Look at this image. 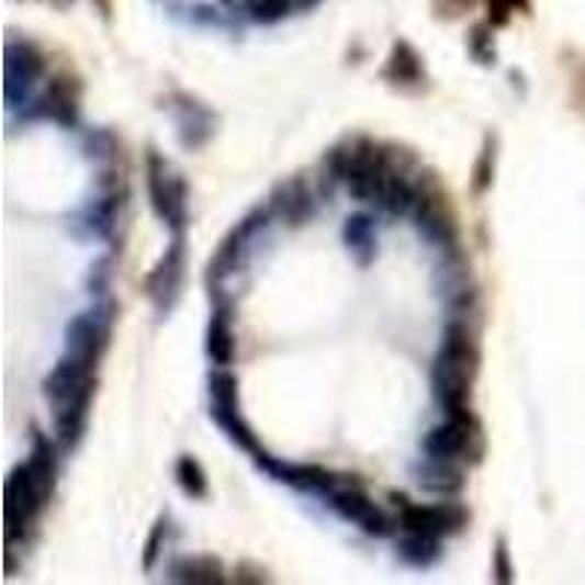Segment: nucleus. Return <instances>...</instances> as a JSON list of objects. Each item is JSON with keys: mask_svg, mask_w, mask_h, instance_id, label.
I'll return each instance as SVG.
<instances>
[{"mask_svg": "<svg viewBox=\"0 0 585 585\" xmlns=\"http://www.w3.org/2000/svg\"><path fill=\"white\" fill-rule=\"evenodd\" d=\"M474 7H477V0H430V12L437 21H460Z\"/></svg>", "mask_w": 585, "mask_h": 585, "instance_id": "obj_32", "label": "nucleus"}, {"mask_svg": "<svg viewBox=\"0 0 585 585\" xmlns=\"http://www.w3.org/2000/svg\"><path fill=\"white\" fill-rule=\"evenodd\" d=\"M91 3H94L100 15L112 18V0H91Z\"/></svg>", "mask_w": 585, "mask_h": 585, "instance_id": "obj_36", "label": "nucleus"}, {"mask_svg": "<svg viewBox=\"0 0 585 585\" xmlns=\"http://www.w3.org/2000/svg\"><path fill=\"white\" fill-rule=\"evenodd\" d=\"M416 184H419V202H416L413 220H416L419 235L428 237L430 244L457 249V244H460V223H457L451 196L439 184L437 173H425Z\"/></svg>", "mask_w": 585, "mask_h": 585, "instance_id": "obj_7", "label": "nucleus"}, {"mask_svg": "<svg viewBox=\"0 0 585 585\" xmlns=\"http://www.w3.org/2000/svg\"><path fill=\"white\" fill-rule=\"evenodd\" d=\"M167 533H170V521H167V518H158L156 525H153V530H149L147 542H144V551H140V569L144 571L156 569L158 556H161V551H165L167 544Z\"/></svg>", "mask_w": 585, "mask_h": 585, "instance_id": "obj_30", "label": "nucleus"}, {"mask_svg": "<svg viewBox=\"0 0 585 585\" xmlns=\"http://www.w3.org/2000/svg\"><path fill=\"white\" fill-rule=\"evenodd\" d=\"M477 369L469 363H460L454 358L439 355L430 367V393L437 398L446 416H465L472 413V384Z\"/></svg>", "mask_w": 585, "mask_h": 585, "instance_id": "obj_10", "label": "nucleus"}, {"mask_svg": "<svg viewBox=\"0 0 585 585\" xmlns=\"http://www.w3.org/2000/svg\"><path fill=\"white\" fill-rule=\"evenodd\" d=\"M342 240L349 246L351 258L360 263V267H369V263L378 258V232H375V217L372 214H351L342 226Z\"/></svg>", "mask_w": 585, "mask_h": 585, "instance_id": "obj_19", "label": "nucleus"}, {"mask_svg": "<svg viewBox=\"0 0 585 585\" xmlns=\"http://www.w3.org/2000/svg\"><path fill=\"white\" fill-rule=\"evenodd\" d=\"M114 316H117V307L112 302H103L86 314L74 316L68 323V331H65V355L86 360L91 367H100V360L112 342Z\"/></svg>", "mask_w": 585, "mask_h": 585, "instance_id": "obj_8", "label": "nucleus"}, {"mask_svg": "<svg viewBox=\"0 0 585 585\" xmlns=\"http://www.w3.org/2000/svg\"><path fill=\"white\" fill-rule=\"evenodd\" d=\"M518 12H525V15H530L533 12V0H516Z\"/></svg>", "mask_w": 585, "mask_h": 585, "instance_id": "obj_37", "label": "nucleus"}, {"mask_svg": "<svg viewBox=\"0 0 585 585\" xmlns=\"http://www.w3.org/2000/svg\"><path fill=\"white\" fill-rule=\"evenodd\" d=\"M205 355H209L214 367H232V363H235L237 340L228 307L217 305L214 307V314H211L209 328H205Z\"/></svg>", "mask_w": 585, "mask_h": 585, "instance_id": "obj_18", "label": "nucleus"}, {"mask_svg": "<svg viewBox=\"0 0 585 585\" xmlns=\"http://www.w3.org/2000/svg\"><path fill=\"white\" fill-rule=\"evenodd\" d=\"M86 149L88 156L97 158V161H114V158L121 156V140H117V135L112 130H94L88 132Z\"/></svg>", "mask_w": 585, "mask_h": 585, "instance_id": "obj_29", "label": "nucleus"}, {"mask_svg": "<svg viewBox=\"0 0 585 585\" xmlns=\"http://www.w3.org/2000/svg\"><path fill=\"white\" fill-rule=\"evenodd\" d=\"M465 50L472 56L477 65L483 68H492V65H498V47H495V26L486 21V24H477L469 30L465 35Z\"/></svg>", "mask_w": 585, "mask_h": 585, "instance_id": "obj_28", "label": "nucleus"}, {"mask_svg": "<svg viewBox=\"0 0 585 585\" xmlns=\"http://www.w3.org/2000/svg\"><path fill=\"white\" fill-rule=\"evenodd\" d=\"M176 483H179V490L193 500H205L209 498V474L200 465V460L193 454H182L176 460Z\"/></svg>", "mask_w": 585, "mask_h": 585, "instance_id": "obj_25", "label": "nucleus"}, {"mask_svg": "<svg viewBox=\"0 0 585 585\" xmlns=\"http://www.w3.org/2000/svg\"><path fill=\"white\" fill-rule=\"evenodd\" d=\"M571 105L580 114H585V65L574 74V82H571Z\"/></svg>", "mask_w": 585, "mask_h": 585, "instance_id": "obj_35", "label": "nucleus"}, {"mask_svg": "<svg viewBox=\"0 0 585 585\" xmlns=\"http://www.w3.org/2000/svg\"><path fill=\"white\" fill-rule=\"evenodd\" d=\"M492 580L500 585L516 583V565H513V556H509L507 539L500 536L495 539V551H492Z\"/></svg>", "mask_w": 585, "mask_h": 585, "instance_id": "obj_31", "label": "nucleus"}, {"mask_svg": "<svg viewBox=\"0 0 585 585\" xmlns=\"http://www.w3.org/2000/svg\"><path fill=\"white\" fill-rule=\"evenodd\" d=\"M416 202H419V184L407 179V170H393L384 182V191L378 196V205L390 217H407L416 211Z\"/></svg>", "mask_w": 585, "mask_h": 585, "instance_id": "obj_21", "label": "nucleus"}, {"mask_svg": "<svg viewBox=\"0 0 585 585\" xmlns=\"http://www.w3.org/2000/svg\"><path fill=\"white\" fill-rule=\"evenodd\" d=\"M170 580L184 585H220L226 583V569L217 556H184L170 565Z\"/></svg>", "mask_w": 585, "mask_h": 585, "instance_id": "obj_22", "label": "nucleus"}, {"mask_svg": "<svg viewBox=\"0 0 585 585\" xmlns=\"http://www.w3.org/2000/svg\"><path fill=\"white\" fill-rule=\"evenodd\" d=\"M395 551L413 569H430L442 556V544H439V539H430V536L404 533V539L398 542Z\"/></svg>", "mask_w": 585, "mask_h": 585, "instance_id": "obj_24", "label": "nucleus"}, {"mask_svg": "<svg viewBox=\"0 0 585 585\" xmlns=\"http://www.w3.org/2000/svg\"><path fill=\"white\" fill-rule=\"evenodd\" d=\"M82 79L77 74H56L47 79L44 94L35 100V117L59 123L65 130H74L82 114Z\"/></svg>", "mask_w": 585, "mask_h": 585, "instance_id": "obj_13", "label": "nucleus"}, {"mask_svg": "<svg viewBox=\"0 0 585 585\" xmlns=\"http://www.w3.org/2000/svg\"><path fill=\"white\" fill-rule=\"evenodd\" d=\"M516 0H486V21H490L495 30L507 26L513 21V12H516Z\"/></svg>", "mask_w": 585, "mask_h": 585, "instance_id": "obj_33", "label": "nucleus"}, {"mask_svg": "<svg viewBox=\"0 0 585 585\" xmlns=\"http://www.w3.org/2000/svg\"><path fill=\"white\" fill-rule=\"evenodd\" d=\"M390 504L395 507V521L404 533L430 536V539H451L465 533L472 521V513L457 500H439V504H416L404 492H390Z\"/></svg>", "mask_w": 585, "mask_h": 585, "instance_id": "obj_3", "label": "nucleus"}, {"mask_svg": "<svg viewBox=\"0 0 585 585\" xmlns=\"http://www.w3.org/2000/svg\"><path fill=\"white\" fill-rule=\"evenodd\" d=\"M44 74H47V56L42 47L26 38H9L7 59H3V97L9 109L26 103Z\"/></svg>", "mask_w": 585, "mask_h": 585, "instance_id": "obj_9", "label": "nucleus"}, {"mask_svg": "<svg viewBox=\"0 0 585 585\" xmlns=\"http://www.w3.org/2000/svg\"><path fill=\"white\" fill-rule=\"evenodd\" d=\"M47 3H53V7L65 9V7H70V3H74V0H47Z\"/></svg>", "mask_w": 585, "mask_h": 585, "instance_id": "obj_38", "label": "nucleus"}, {"mask_svg": "<svg viewBox=\"0 0 585 585\" xmlns=\"http://www.w3.org/2000/svg\"><path fill=\"white\" fill-rule=\"evenodd\" d=\"M97 395V367L86 360L61 355V360L44 378V398L53 410V434L61 451H77L91 419Z\"/></svg>", "mask_w": 585, "mask_h": 585, "instance_id": "obj_2", "label": "nucleus"}, {"mask_svg": "<svg viewBox=\"0 0 585 585\" xmlns=\"http://www.w3.org/2000/svg\"><path fill=\"white\" fill-rule=\"evenodd\" d=\"M413 477L421 490L430 495H442V498H454L465 490V474L460 463L434 460V457H425L419 465H413Z\"/></svg>", "mask_w": 585, "mask_h": 585, "instance_id": "obj_17", "label": "nucleus"}, {"mask_svg": "<svg viewBox=\"0 0 585 585\" xmlns=\"http://www.w3.org/2000/svg\"><path fill=\"white\" fill-rule=\"evenodd\" d=\"M272 217L270 205H263V209H252L246 214L240 223H235V228H228V235L220 240L217 252L211 255L209 267H205V279H209L211 288H220L223 281L232 275V272L240 267L246 252V244L252 240L263 226H267V220Z\"/></svg>", "mask_w": 585, "mask_h": 585, "instance_id": "obj_12", "label": "nucleus"}, {"mask_svg": "<svg viewBox=\"0 0 585 585\" xmlns=\"http://www.w3.org/2000/svg\"><path fill=\"white\" fill-rule=\"evenodd\" d=\"M211 407L217 410H240V393H237V375L228 367H217L209 375Z\"/></svg>", "mask_w": 585, "mask_h": 585, "instance_id": "obj_27", "label": "nucleus"}, {"mask_svg": "<svg viewBox=\"0 0 585 585\" xmlns=\"http://www.w3.org/2000/svg\"><path fill=\"white\" fill-rule=\"evenodd\" d=\"M184 267H188V249H184V235H173L165 255L158 258V263L147 272L144 279V293L153 302L158 316L170 314L179 302L184 284Z\"/></svg>", "mask_w": 585, "mask_h": 585, "instance_id": "obj_11", "label": "nucleus"}, {"mask_svg": "<svg viewBox=\"0 0 585 585\" xmlns=\"http://www.w3.org/2000/svg\"><path fill=\"white\" fill-rule=\"evenodd\" d=\"M232 580L235 583H246V585H258V583H270V574L261 569V565H255V562H240L232 571Z\"/></svg>", "mask_w": 585, "mask_h": 585, "instance_id": "obj_34", "label": "nucleus"}, {"mask_svg": "<svg viewBox=\"0 0 585 585\" xmlns=\"http://www.w3.org/2000/svg\"><path fill=\"white\" fill-rule=\"evenodd\" d=\"M147 196L149 209L156 214L170 235H184L188 228V196H191V184L184 182L182 173H176L165 156H158L156 149L147 153Z\"/></svg>", "mask_w": 585, "mask_h": 585, "instance_id": "obj_4", "label": "nucleus"}, {"mask_svg": "<svg viewBox=\"0 0 585 585\" xmlns=\"http://www.w3.org/2000/svg\"><path fill=\"white\" fill-rule=\"evenodd\" d=\"M495 170H498V135L490 132V135L483 138L481 153L474 158L472 179H469V191H472L474 200H483V196L492 191V184H495Z\"/></svg>", "mask_w": 585, "mask_h": 585, "instance_id": "obj_23", "label": "nucleus"}, {"mask_svg": "<svg viewBox=\"0 0 585 585\" xmlns=\"http://www.w3.org/2000/svg\"><path fill=\"white\" fill-rule=\"evenodd\" d=\"M211 419L217 421V428L226 434L228 442H235L244 454L252 457L255 465L267 457V448L261 446V439L249 428V421L240 416V410H217V407H211Z\"/></svg>", "mask_w": 585, "mask_h": 585, "instance_id": "obj_20", "label": "nucleus"}, {"mask_svg": "<svg viewBox=\"0 0 585 585\" xmlns=\"http://www.w3.org/2000/svg\"><path fill=\"white\" fill-rule=\"evenodd\" d=\"M381 79H384L386 86L398 88V91H407V94L428 91L430 86L428 68H425V56H421L407 38H398V42L390 47V56H386L384 68H381Z\"/></svg>", "mask_w": 585, "mask_h": 585, "instance_id": "obj_15", "label": "nucleus"}, {"mask_svg": "<svg viewBox=\"0 0 585 585\" xmlns=\"http://www.w3.org/2000/svg\"><path fill=\"white\" fill-rule=\"evenodd\" d=\"M483 439L481 421L474 419V413L465 416H448L442 425L428 430V437L421 439V451L434 460H448V463H469L477 465L483 460Z\"/></svg>", "mask_w": 585, "mask_h": 585, "instance_id": "obj_6", "label": "nucleus"}, {"mask_svg": "<svg viewBox=\"0 0 585 585\" xmlns=\"http://www.w3.org/2000/svg\"><path fill=\"white\" fill-rule=\"evenodd\" d=\"M59 477V442L33 425V446L24 463H18L3 486V518H7V544L26 542L38 516L47 507Z\"/></svg>", "mask_w": 585, "mask_h": 585, "instance_id": "obj_1", "label": "nucleus"}, {"mask_svg": "<svg viewBox=\"0 0 585 585\" xmlns=\"http://www.w3.org/2000/svg\"><path fill=\"white\" fill-rule=\"evenodd\" d=\"M270 211L272 217L281 220L290 228L311 223L316 214V196L305 176H290V179L275 184L270 193Z\"/></svg>", "mask_w": 585, "mask_h": 585, "instance_id": "obj_16", "label": "nucleus"}, {"mask_svg": "<svg viewBox=\"0 0 585 585\" xmlns=\"http://www.w3.org/2000/svg\"><path fill=\"white\" fill-rule=\"evenodd\" d=\"M325 500L331 504L334 513H340L346 521H351L355 527H360L363 533L372 536V539H386L398 530V521L390 518L386 509H381L375 500L369 498L367 490L360 486L358 477H342V474H334L328 490L323 492Z\"/></svg>", "mask_w": 585, "mask_h": 585, "instance_id": "obj_5", "label": "nucleus"}, {"mask_svg": "<svg viewBox=\"0 0 585 585\" xmlns=\"http://www.w3.org/2000/svg\"><path fill=\"white\" fill-rule=\"evenodd\" d=\"M167 109L173 114L176 132H179V144H182V147H205L211 135H214V130H217V114L211 112L205 103H200L193 94L170 91V94H167Z\"/></svg>", "mask_w": 585, "mask_h": 585, "instance_id": "obj_14", "label": "nucleus"}, {"mask_svg": "<svg viewBox=\"0 0 585 585\" xmlns=\"http://www.w3.org/2000/svg\"><path fill=\"white\" fill-rule=\"evenodd\" d=\"M244 3L255 24H275L293 9H314L319 0H244Z\"/></svg>", "mask_w": 585, "mask_h": 585, "instance_id": "obj_26", "label": "nucleus"}]
</instances>
